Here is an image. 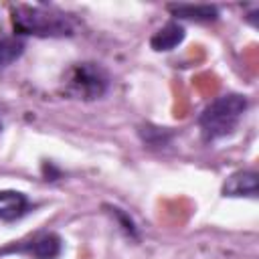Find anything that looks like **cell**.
I'll list each match as a JSON object with an SVG mask.
<instances>
[{
	"label": "cell",
	"instance_id": "6da1fadb",
	"mask_svg": "<svg viewBox=\"0 0 259 259\" xmlns=\"http://www.w3.org/2000/svg\"><path fill=\"white\" fill-rule=\"evenodd\" d=\"M10 20L16 34L45 36V38L73 34V24L67 18V14L47 6L16 4L10 8Z\"/></svg>",
	"mask_w": 259,
	"mask_h": 259
},
{
	"label": "cell",
	"instance_id": "52a82bcc",
	"mask_svg": "<svg viewBox=\"0 0 259 259\" xmlns=\"http://www.w3.org/2000/svg\"><path fill=\"white\" fill-rule=\"evenodd\" d=\"M184 26L178 24V22H168L164 24L162 28H158L152 38H150V47L158 53H164V51H172L174 47H178L182 40H184Z\"/></svg>",
	"mask_w": 259,
	"mask_h": 259
},
{
	"label": "cell",
	"instance_id": "277c9868",
	"mask_svg": "<svg viewBox=\"0 0 259 259\" xmlns=\"http://www.w3.org/2000/svg\"><path fill=\"white\" fill-rule=\"evenodd\" d=\"M63 251V241L57 233H38L26 241H18L16 245H10L2 249L4 253H20L30 259H57Z\"/></svg>",
	"mask_w": 259,
	"mask_h": 259
},
{
	"label": "cell",
	"instance_id": "ba28073f",
	"mask_svg": "<svg viewBox=\"0 0 259 259\" xmlns=\"http://www.w3.org/2000/svg\"><path fill=\"white\" fill-rule=\"evenodd\" d=\"M168 10L176 18L194 20V22H210L219 18V8L210 4H168Z\"/></svg>",
	"mask_w": 259,
	"mask_h": 259
},
{
	"label": "cell",
	"instance_id": "7a4b0ae2",
	"mask_svg": "<svg viewBox=\"0 0 259 259\" xmlns=\"http://www.w3.org/2000/svg\"><path fill=\"white\" fill-rule=\"evenodd\" d=\"M247 105H249L247 97L239 93H227L210 101L198 117V127L202 138L206 142H214L233 134L243 113L247 111Z\"/></svg>",
	"mask_w": 259,
	"mask_h": 259
},
{
	"label": "cell",
	"instance_id": "30bf717a",
	"mask_svg": "<svg viewBox=\"0 0 259 259\" xmlns=\"http://www.w3.org/2000/svg\"><path fill=\"white\" fill-rule=\"evenodd\" d=\"M0 130H2V121H0Z\"/></svg>",
	"mask_w": 259,
	"mask_h": 259
},
{
	"label": "cell",
	"instance_id": "5b68a950",
	"mask_svg": "<svg viewBox=\"0 0 259 259\" xmlns=\"http://www.w3.org/2000/svg\"><path fill=\"white\" fill-rule=\"evenodd\" d=\"M225 196H257V172L253 170H239L231 174L223 184Z\"/></svg>",
	"mask_w": 259,
	"mask_h": 259
},
{
	"label": "cell",
	"instance_id": "8992f818",
	"mask_svg": "<svg viewBox=\"0 0 259 259\" xmlns=\"http://www.w3.org/2000/svg\"><path fill=\"white\" fill-rule=\"evenodd\" d=\"M30 208L26 194L18 190H0V221H16L24 217Z\"/></svg>",
	"mask_w": 259,
	"mask_h": 259
},
{
	"label": "cell",
	"instance_id": "9c48e42d",
	"mask_svg": "<svg viewBox=\"0 0 259 259\" xmlns=\"http://www.w3.org/2000/svg\"><path fill=\"white\" fill-rule=\"evenodd\" d=\"M24 53V42L16 36H2L0 38V69L12 65L14 61L20 59Z\"/></svg>",
	"mask_w": 259,
	"mask_h": 259
},
{
	"label": "cell",
	"instance_id": "3957f363",
	"mask_svg": "<svg viewBox=\"0 0 259 259\" xmlns=\"http://www.w3.org/2000/svg\"><path fill=\"white\" fill-rule=\"evenodd\" d=\"M109 87L107 73L95 63H79L71 69L67 79V91L85 101L99 99Z\"/></svg>",
	"mask_w": 259,
	"mask_h": 259
}]
</instances>
